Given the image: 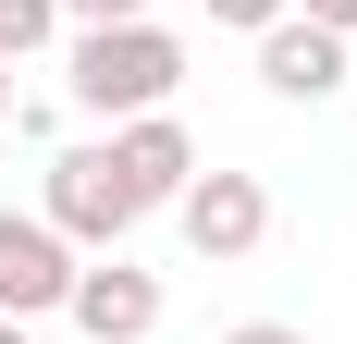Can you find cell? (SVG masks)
I'll use <instances>...</instances> for the list:
<instances>
[{
    "label": "cell",
    "mask_w": 357,
    "mask_h": 344,
    "mask_svg": "<svg viewBox=\"0 0 357 344\" xmlns=\"http://www.w3.org/2000/svg\"><path fill=\"white\" fill-rule=\"evenodd\" d=\"M210 25H247L259 37V25H284V0H210Z\"/></svg>",
    "instance_id": "8fae6325"
},
{
    "label": "cell",
    "mask_w": 357,
    "mask_h": 344,
    "mask_svg": "<svg viewBox=\"0 0 357 344\" xmlns=\"http://www.w3.org/2000/svg\"><path fill=\"white\" fill-rule=\"evenodd\" d=\"M37 221H50L74 258H111L148 209H136V185L111 172V148H62V160H50V185H37Z\"/></svg>",
    "instance_id": "7a4b0ae2"
},
{
    "label": "cell",
    "mask_w": 357,
    "mask_h": 344,
    "mask_svg": "<svg viewBox=\"0 0 357 344\" xmlns=\"http://www.w3.org/2000/svg\"><path fill=\"white\" fill-rule=\"evenodd\" d=\"M259 86H271V99H333V86H345V37H321V25H259Z\"/></svg>",
    "instance_id": "52a82bcc"
},
{
    "label": "cell",
    "mask_w": 357,
    "mask_h": 344,
    "mask_svg": "<svg viewBox=\"0 0 357 344\" xmlns=\"http://www.w3.org/2000/svg\"><path fill=\"white\" fill-rule=\"evenodd\" d=\"M222 344H308V332H296V320H234Z\"/></svg>",
    "instance_id": "7c38bea8"
},
{
    "label": "cell",
    "mask_w": 357,
    "mask_h": 344,
    "mask_svg": "<svg viewBox=\"0 0 357 344\" xmlns=\"http://www.w3.org/2000/svg\"><path fill=\"white\" fill-rule=\"evenodd\" d=\"M0 123H13V62H0Z\"/></svg>",
    "instance_id": "4fadbf2b"
},
{
    "label": "cell",
    "mask_w": 357,
    "mask_h": 344,
    "mask_svg": "<svg viewBox=\"0 0 357 344\" xmlns=\"http://www.w3.org/2000/svg\"><path fill=\"white\" fill-rule=\"evenodd\" d=\"M296 25H321V37H357V0H284Z\"/></svg>",
    "instance_id": "9c48e42d"
},
{
    "label": "cell",
    "mask_w": 357,
    "mask_h": 344,
    "mask_svg": "<svg viewBox=\"0 0 357 344\" xmlns=\"http://www.w3.org/2000/svg\"><path fill=\"white\" fill-rule=\"evenodd\" d=\"M173 234H185V258H210V271H234V258H259L271 246V185L259 172H185V197H173Z\"/></svg>",
    "instance_id": "3957f363"
},
{
    "label": "cell",
    "mask_w": 357,
    "mask_h": 344,
    "mask_svg": "<svg viewBox=\"0 0 357 344\" xmlns=\"http://www.w3.org/2000/svg\"><path fill=\"white\" fill-rule=\"evenodd\" d=\"M148 0H62V25H136Z\"/></svg>",
    "instance_id": "30bf717a"
},
{
    "label": "cell",
    "mask_w": 357,
    "mask_h": 344,
    "mask_svg": "<svg viewBox=\"0 0 357 344\" xmlns=\"http://www.w3.org/2000/svg\"><path fill=\"white\" fill-rule=\"evenodd\" d=\"M111 172H123V185H136V209H173L185 197V172H197V136H185L173 111H136V123H111Z\"/></svg>",
    "instance_id": "8992f818"
},
{
    "label": "cell",
    "mask_w": 357,
    "mask_h": 344,
    "mask_svg": "<svg viewBox=\"0 0 357 344\" xmlns=\"http://www.w3.org/2000/svg\"><path fill=\"white\" fill-rule=\"evenodd\" d=\"M62 86H74V111L86 123H136V111H173V86H185V37L173 25H74V62H62Z\"/></svg>",
    "instance_id": "6da1fadb"
},
{
    "label": "cell",
    "mask_w": 357,
    "mask_h": 344,
    "mask_svg": "<svg viewBox=\"0 0 357 344\" xmlns=\"http://www.w3.org/2000/svg\"><path fill=\"white\" fill-rule=\"evenodd\" d=\"M0 344H25V320H0Z\"/></svg>",
    "instance_id": "5bb4252c"
},
{
    "label": "cell",
    "mask_w": 357,
    "mask_h": 344,
    "mask_svg": "<svg viewBox=\"0 0 357 344\" xmlns=\"http://www.w3.org/2000/svg\"><path fill=\"white\" fill-rule=\"evenodd\" d=\"M345 86H357V37H345Z\"/></svg>",
    "instance_id": "9a60e30c"
},
{
    "label": "cell",
    "mask_w": 357,
    "mask_h": 344,
    "mask_svg": "<svg viewBox=\"0 0 357 344\" xmlns=\"http://www.w3.org/2000/svg\"><path fill=\"white\" fill-rule=\"evenodd\" d=\"M62 320H74L86 344H148V332H160V271H136L123 246H111V258H74Z\"/></svg>",
    "instance_id": "277c9868"
},
{
    "label": "cell",
    "mask_w": 357,
    "mask_h": 344,
    "mask_svg": "<svg viewBox=\"0 0 357 344\" xmlns=\"http://www.w3.org/2000/svg\"><path fill=\"white\" fill-rule=\"evenodd\" d=\"M50 37H62V0H0V62H25Z\"/></svg>",
    "instance_id": "ba28073f"
},
{
    "label": "cell",
    "mask_w": 357,
    "mask_h": 344,
    "mask_svg": "<svg viewBox=\"0 0 357 344\" xmlns=\"http://www.w3.org/2000/svg\"><path fill=\"white\" fill-rule=\"evenodd\" d=\"M74 283V246L37 221V209H0V320H50Z\"/></svg>",
    "instance_id": "5b68a950"
}]
</instances>
